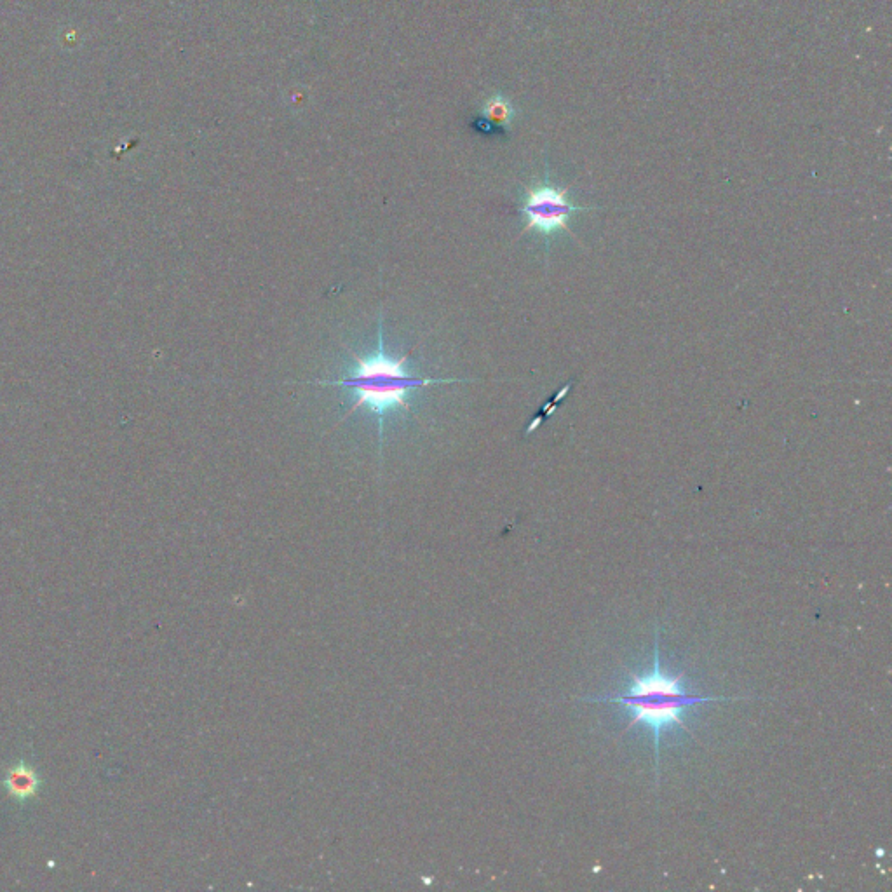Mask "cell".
I'll use <instances>...</instances> for the list:
<instances>
[{"label":"cell","mask_w":892,"mask_h":892,"mask_svg":"<svg viewBox=\"0 0 892 892\" xmlns=\"http://www.w3.org/2000/svg\"><path fill=\"white\" fill-rule=\"evenodd\" d=\"M384 318L380 316L377 326V351L368 354L366 358L351 352L354 359L352 372L340 380H316L318 386L347 387L356 392V401L345 413L340 422H345L352 413L366 406L375 415L379 424V452L382 455L384 446V424L387 415L394 410L410 412L412 405L408 403V394L420 389V387L438 386V384H457L466 382V379H426L406 372L405 363L412 356V351L406 352L401 358H391L384 347Z\"/></svg>","instance_id":"6da1fadb"},{"label":"cell","mask_w":892,"mask_h":892,"mask_svg":"<svg viewBox=\"0 0 892 892\" xmlns=\"http://www.w3.org/2000/svg\"><path fill=\"white\" fill-rule=\"evenodd\" d=\"M629 687L614 692L609 696L584 697L586 701L596 703L621 704L622 710L631 715L626 730L633 729L636 725H645L652 732L654 741V753H656V769L659 771V755H661V736L664 730L683 729L685 720L683 715L689 708L701 703H715V701H737V697L701 696L696 692H690L683 685V673L671 676L664 673L659 657V642L654 643V661L649 673L636 675L629 673Z\"/></svg>","instance_id":"7a4b0ae2"},{"label":"cell","mask_w":892,"mask_h":892,"mask_svg":"<svg viewBox=\"0 0 892 892\" xmlns=\"http://www.w3.org/2000/svg\"><path fill=\"white\" fill-rule=\"evenodd\" d=\"M596 210L589 206H577L568 199V189H561L555 183L544 180L535 183L525 189L523 201H521L520 213L525 218V227L521 230V236L528 232H537L539 236H556L558 232H565L568 236H574L570 230V218L575 213Z\"/></svg>","instance_id":"3957f363"},{"label":"cell","mask_w":892,"mask_h":892,"mask_svg":"<svg viewBox=\"0 0 892 892\" xmlns=\"http://www.w3.org/2000/svg\"><path fill=\"white\" fill-rule=\"evenodd\" d=\"M2 784H4L9 797L20 804H25L39 793L42 781L32 765H28L25 760H20L18 764L11 765L7 769Z\"/></svg>","instance_id":"277c9868"},{"label":"cell","mask_w":892,"mask_h":892,"mask_svg":"<svg viewBox=\"0 0 892 892\" xmlns=\"http://www.w3.org/2000/svg\"><path fill=\"white\" fill-rule=\"evenodd\" d=\"M485 117H487L490 131H504L509 128V124L514 119V109L511 102H507L506 98L495 96L485 103Z\"/></svg>","instance_id":"5b68a950"}]
</instances>
